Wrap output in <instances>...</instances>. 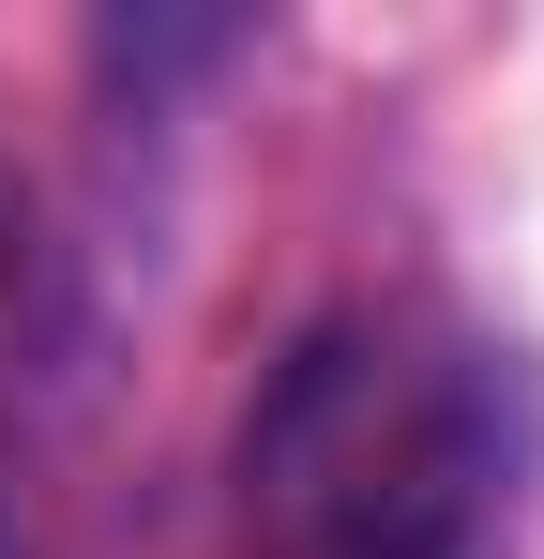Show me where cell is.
<instances>
[{
	"label": "cell",
	"instance_id": "6da1fadb",
	"mask_svg": "<svg viewBox=\"0 0 544 559\" xmlns=\"http://www.w3.org/2000/svg\"><path fill=\"white\" fill-rule=\"evenodd\" d=\"M243 559H499L515 408L424 318H318L243 408Z\"/></svg>",
	"mask_w": 544,
	"mask_h": 559
},
{
	"label": "cell",
	"instance_id": "7a4b0ae2",
	"mask_svg": "<svg viewBox=\"0 0 544 559\" xmlns=\"http://www.w3.org/2000/svg\"><path fill=\"white\" fill-rule=\"evenodd\" d=\"M0 559H31V530H15V499H0Z\"/></svg>",
	"mask_w": 544,
	"mask_h": 559
}]
</instances>
